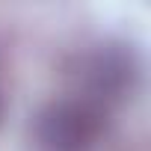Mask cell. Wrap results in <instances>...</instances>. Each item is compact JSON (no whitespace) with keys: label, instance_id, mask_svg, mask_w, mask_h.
<instances>
[{"label":"cell","instance_id":"obj_1","mask_svg":"<svg viewBox=\"0 0 151 151\" xmlns=\"http://www.w3.org/2000/svg\"><path fill=\"white\" fill-rule=\"evenodd\" d=\"M104 130L101 107L86 98H65L50 104L36 122L42 151H89Z\"/></svg>","mask_w":151,"mask_h":151},{"label":"cell","instance_id":"obj_2","mask_svg":"<svg viewBox=\"0 0 151 151\" xmlns=\"http://www.w3.org/2000/svg\"><path fill=\"white\" fill-rule=\"evenodd\" d=\"M130 80H133L130 53L119 47H101L80 65V86H83L80 98L101 107L104 101H113L124 89H130Z\"/></svg>","mask_w":151,"mask_h":151}]
</instances>
